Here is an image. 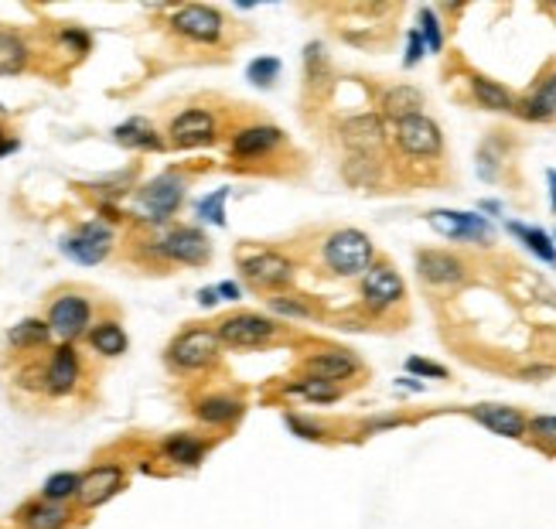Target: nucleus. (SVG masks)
I'll list each match as a JSON object with an SVG mask.
<instances>
[{"label":"nucleus","mask_w":556,"mask_h":529,"mask_svg":"<svg viewBox=\"0 0 556 529\" xmlns=\"http://www.w3.org/2000/svg\"><path fill=\"white\" fill-rule=\"evenodd\" d=\"M321 263L331 277H365L376 267V243L362 229H331L321 239Z\"/></svg>","instance_id":"f257e3e1"},{"label":"nucleus","mask_w":556,"mask_h":529,"mask_svg":"<svg viewBox=\"0 0 556 529\" xmlns=\"http://www.w3.org/2000/svg\"><path fill=\"white\" fill-rule=\"evenodd\" d=\"M406 284L389 260H376V267L359 280V308L372 321H386L403 308Z\"/></svg>","instance_id":"f03ea898"},{"label":"nucleus","mask_w":556,"mask_h":529,"mask_svg":"<svg viewBox=\"0 0 556 529\" xmlns=\"http://www.w3.org/2000/svg\"><path fill=\"white\" fill-rule=\"evenodd\" d=\"M222 352V338L209 325H192L185 332H178L168 345V366L178 369V373H202L219 362Z\"/></svg>","instance_id":"7ed1b4c3"},{"label":"nucleus","mask_w":556,"mask_h":529,"mask_svg":"<svg viewBox=\"0 0 556 529\" xmlns=\"http://www.w3.org/2000/svg\"><path fill=\"white\" fill-rule=\"evenodd\" d=\"M215 332H219L226 349H267V345H273L284 335V328H280V321H273L270 314L232 311L215 325Z\"/></svg>","instance_id":"20e7f679"},{"label":"nucleus","mask_w":556,"mask_h":529,"mask_svg":"<svg viewBox=\"0 0 556 529\" xmlns=\"http://www.w3.org/2000/svg\"><path fill=\"white\" fill-rule=\"evenodd\" d=\"M239 274H243L246 284L260 294H280L294 284V260L284 256L280 250H253V253H239Z\"/></svg>","instance_id":"39448f33"},{"label":"nucleus","mask_w":556,"mask_h":529,"mask_svg":"<svg viewBox=\"0 0 556 529\" xmlns=\"http://www.w3.org/2000/svg\"><path fill=\"white\" fill-rule=\"evenodd\" d=\"M393 144L396 151H400L406 161H420V164H430V161H441L444 157V134L441 127H437L430 117H410V120H400L393 127Z\"/></svg>","instance_id":"423d86ee"},{"label":"nucleus","mask_w":556,"mask_h":529,"mask_svg":"<svg viewBox=\"0 0 556 529\" xmlns=\"http://www.w3.org/2000/svg\"><path fill=\"white\" fill-rule=\"evenodd\" d=\"M89 321H93V301L79 291H62L48 304V328L62 345H72L76 338L89 335Z\"/></svg>","instance_id":"0eeeda50"},{"label":"nucleus","mask_w":556,"mask_h":529,"mask_svg":"<svg viewBox=\"0 0 556 529\" xmlns=\"http://www.w3.org/2000/svg\"><path fill=\"white\" fill-rule=\"evenodd\" d=\"M171 31L178 38L192 41V45H219L226 38V18H222L219 7H205V4H188L178 7L171 14Z\"/></svg>","instance_id":"6e6552de"},{"label":"nucleus","mask_w":556,"mask_h":529,"mask_svg":"<svg viewBox=\"0 0 556 529\" xmlns=\"http://www.w3.org/2000/svg\"><path fill=\"white\" fill-rule=\"evenodd\" d=\"M154 253L168 263H181V267H202V263L212 260V243L202 229L174 226L154 243Z\"/></svg>","instance_id":"1a4fd4ad"},{"label":"nucleus","mask_w":556,"mask_h":529,"mask_svg":"<svg viewBox=\"0 0 556 529\" xmlns=\"http://www.w3.org/2000/svg\"><path fill=\"white\" fill-rule=\"evenodd\" d=\"M185 188H188L185 178L174 175V171H164V175L151 178L137 192L140 212L151 222H168L181 209V202H185Z\"/></svg>","instance_id":"9d476101"},{"label":"nucleus","mask_w":556,"mask_h":529,"mask_svg":"<svg viewBox=\"0 0 556 529\" xmlns=\"http://www.w3.org/2000/svg\"><path fill=\"white\" fill-rule=\"evenodd\" d=\"M113 250V229L106 226V222H82L76 233H69L62 239V253L69 256V260L82 263V267H96V263H103L106 256Z\"/></svg>","instance_id":"9b49d317"},{"label":"nucleus","mask_w":556,"mask_h":529,"mask_svg":"<svg viewBox=\"0 0 556 529\" xmlns=\"http://www.w3.org/2000/svg\"><path fill=\"white\" fill-rule=\"evenodd\" d=\"M362 359L348 349H318L311 352L301 362V373L307 379H318V383H331V386H342L348 379L362 376Z\"/></svg>","instance_id":"f8f14e48"},{"label":"nucleus","mask_w":556,"mask_h":529,"mask_svg":"<svg viewBox=\"0 0 556 529\" xmlns=\"http://www.w3.org/2000/svg\"><path fill=\"white\" fill-rule=\"evenodd\" d=\"M417 277L434 291H451V287H461L468 280V263L451 250H420Z\"/></svg>","instance_id":"ddd939ff"},{"label":"nucleus","mask_w":556,"mask_h":529,"mask_svg":"<svg viewBox=\"0 0 556 529\" xmlns=\"http://www.w3.org/2000/svg\"><path fill=\"white\" fill-rule=\"evenodd\" d=\"M287 147V134L273 123H250V127L232 134L229 151L239 161H267V157L280 154Z\"/></svg>","instance_id":"4468645a"},{"label":"nucleus","mask_w":556,"mask_h":529,"mask_svg":"<svg viewBox=\"0 0 556 529\" xmlns=\"http://www.w3.org/2000/svg\"><path fill=\"white\" fill-rule=\"evenodd\" d=\"M123 482H127V471H123V465H116V461H103V465H93L89 471H82L76 502H79L82 509L106 506V502H110L113 495L123 489Z\"/></svg>","instance_id":"2eb2a0df"},{"label":"nucleus","mask_w":556,"mask_h":529,"mask_svg":"<svg viewBox=\"0 0 556 529\" xmlns=\"http://www.w3.org/2000/svg\"><path fill=\"white\" fill-rule=\"evenodd\" d=\"M427 222L434 233H441L444 239H454V243H488L492 239V222L475 216V212L434 209Z\"/></svg>","instance_id":"dca6fc26"},{"label":"nucleus","mask_w":556,"mask_h":529,"mask_svg":"<svg viewBox=\"0 0 556 529\" xmlns=\"http://www.w3.org/2000/svg\"><path fill=\"white\" fill-rule=\"evenodd\" d=\"M468 417L481 424L485 431L509 437V441H522L529 434V417L516 407H505V403H478L468 410Z\"/></svg>","instance_id":"f3484780"},{"label":"nucleus","mask_w":556,"mask_h":529,"mask_svg":"<svg viewBox=\"0 0 556 529\" xmlns=\"http://www.w3.org/2000/svg\"><path fill=\"white\" fill-rule=\"evenodd\" d=\"M342 140L348 147V154H365V157H379L386 151V130L383 120L376 113H359V117H348L342 123Z\"/></svg>","instance_id":"a211bd4d"},{"label":"nucleus","mask_w":556,"mask_h":529,"mask_svg":"<svg viewBox=\"0 0 556 529\" xmlns=\"http://www.w3.org/2000/svg\"><path fill=\"white\" fill-rule=\"evenodd\" d=\"M82 379V359L76 352V345H58L52 352V359L45 362V386L48 396H69L76 393Z\"/></svg>","instance_id":"6ab92c4d"},{"label":"nucleus","mask_w":556,"mask_h":529,"mask_svg":"<svg viewBox=\"0 0 556 529\" xmlns=\"http://www.w3.org/2000/svg\"><path fill=\"white\" fill-rule=\"evenodd\" d=\"M168 137L178 147L212 144V140H215V117L209 110H198V106H192V110H181L178 117L171 120Z\"/></svg>","instance_id":"aec40b11"},{"label":"nucleus","mask_w":556,"mask_h":529,"mask_svg":"<svg viewBox=\"0 0 556 529\" xmlns=\"http://www.w3.org/2000/svg\"><path fill=\"white\" fill-rule=\"evenodd\" d=\"M246 403L236 400V396L229 393H205L195 400V417L202 420V424L209 427H232L239 424V417H243Z\"/></svg>","instance_id":"412c9836"},{"label":"nucleus","mask_w":556,"mask_h":529,"mask_svg":"<svg viewBox=\"0 0 556 529\" xmlns=\"http://www.w3.org/2000/svg\"><path fill=\"white\" fill-rule=\"evenodd\" d=\"M516 117L529 120V123H550V120H556V69L546 72V76L536 82V89L526 99H519Z\"/></svg>","instance_id":"4be33fe9"},{"label":"nucleus","mask_w":556,"mask_h":529,"mask_svg":"<svg viewBox=\"0 0 556 529\" xmlns=\"http://www.w3.org/2000/svg\"><path fill=\"white\" fill-rule=\"evenodd\" d=\"M379 110L383 117H389L393 123L420 117L423 110V93L417 86H406V82H396V86L383 89V99H379Z\"/></svg>","instance_id":"5701e85b"},{"label":"nucleus","mask_w":556,"mask_h":529,"mask_svg":"<svg viewBox=\"0 0 556 529\" xmlns=\"http://www.w3.org/2000/svg\"><path fill=\"white\" fill-rule=\"evenodd\" d=\"M471 99L488 113H516L519 110V99L502 86V82L488 79V76H471L468 79Z\"/></svg>","instance_id":"b1692460"},{"label":"nucleus","mask_w":556,"mask_h":529,"mask_svg":"<svg viewBox=\"0 0 556 529\" xmlns=\"http://www.w3.org/2000/svg\"><path fill=\"white\" fill-rule=\"evenodd\" d=\"M72 519V509L69 502H48V499H38V502H28V506L21 509V526L24 529H65Z\"/></svg>","instance_id":"393cba45"},{"label":"nucleus","mask_w":556,"mask_h":529,"mask_svg":"<svg viewBox=\"0 0 556 529\" xmlns=\"http://www.w3.org/2000/svg\"><path fill=\"white\" fill-rule=\"evenodd\" d=\"M161 448L174 461V465L195 468V465H202V458H205V451H209V444H205L202 437H195V434H171V437H164Z\"/></svg>","instance_id":"a878e982"},{"label":"nucleus","mask_w":556,"mask_h":529,"mask_svg":"<svg viewBox=\"0 0 556 529\" xmlns=\"http://www.w3.org/2000/svg\"><path fill=\"white\" fill-rule=\"evenodd\" d=\"M31 62V48L24 45L18 31L0 28V76H21Z\"/></svg>","instance_id":"bb28decb"},{"label":"nucleus","mask_w":556,"mask_h":529,"mask_svg":"<svg viewBox=\"0 0 556 529\" xmlns=\"http://www.w3.org/2000/svg\"><path fill=\"white\" fill-rule=\"evenodd\" d=\"M48 338H52V328H48V321L41 318H24L18 325L7 332V345L18 352H35V349H45Z\"/></svg>","instance_id":"cd10ccee"},{"label":"nucleus","mask_w":556,"mask_h":529,"mask_svg":"<svg viewBox=\"0 0 556 529\" xmlns=\"http://www.w3.org/2000/svg\"><path fill=\"white\" fill-rule=\"evenodd\" d=\"M89 345L103 355V359H116V355L127 352V332H123L120 321H99V325L89 328Z\"/></svg>","instance_id":"c85d7f7f"},{"label":"nucleus","mask_w":556,"mask_h":529,"mask_svg":"<svg viewBox=\"0 0 556 529\" xmlns=\"http://www.w3.org/2000/svg\"><path fill=\"white\" fill-rule=\"evenodd\" d=\"M113 137H116V144L137 147V151H161V147H164V140L157 137V130L147 120H140V117L120 123V127L113 130Z\"/></svg>","instance_id":"c756f323"},{"label":"nucleus","mask_w":556,"mask_h":529,"mask_svg":"<svg viewBox=\"0 0 556 529\" xmlns=\"http://www.w3.org/2000/svg\"><path fill=\"white\" fill-rule=\"evenodd\" d=\"M270 314H280V318H290V321H307V318H321V308L314 301H307V297H297V294H273L267 301Z\"/></svg>","instance_id":"7c9ffc66"},{"label":"nucleus","mask_w":556,"mask_h":529,"mask_svg":"<svg viewBox=\"0 0 556 529\" xmlns=\"http://www.w3.org/2000/svg\"><path fill=\"white\" fill-rule=\"evenodd\" d=\"M509 233L522 239V243L533 250L539 260H546V263H556V246H553V239L543 233V229H533V226H519V222H509Z\"/></svg>","instance_id":"2f4dec72"},{"label":"nucleus","mask_w":556,"mask_h":529,"mask_svg":"<svg viewBox=\"0 0 556 529\" xmlns=\"http://www.w3.org/2000/svg\"><path fill=\"white\" fill-rule=\"evenodd\" d=\"M79 478L82 475H76V471H58V475H52L45 485H41V499H48V502L76 499V495H79Z\"/></svg>","instance_id":"473e14b6"},{"label":"nucleus","mask_w":556,"mask_h":529,"mask_svg":"<svg viewBox=\"0 0 556 529\" xmlns=\"http://www.w3.org/2000/svg\"><path fill=\"white\" fill-rule=\"evenodd\" d=\"M529 441L536 444L543 454H550V458H556V413H550V417H529Z\"/></svg>","instance_id":"72a5a7b5"},{"label":"nucleus","mask_w":556,"mask_h":529,"mask_svg":"<svg viewBox=\"0 0 556 529\" xmlns=\"http://www.w3.org/2000/svg\"><path fill=\"white\" fill-rule=\"evenodd\" d=\"M420 38H423V45H427L430 52H441V48H444L441 21H437V14L430 11V7H423V11H420Z\"/></svg>","instance_id":"f704fd0d"},{"label":"nucleus","mask_w":556,"mask_h":529,"mask_svg":"<svg viewBox=\"0 0 556 529\" xmlns=\"http://www.w3.org/2000/svg\"><path fill=\"white\" fill-rule=\"evenodd\" d=\"M246 76H250V82H256V86H273L280 76V62L273 59V55H263V59H256L250 69H246Z\"/></svg>","instance_id":"c9c22d12"},{"label":"nucleus","mask_w":556,"mask_h":529,"mask_svg":"<svg viewBox=\"0 0 556 529\" xmlns=\"http://www.w3.org/2000/svg\"><path fill=\"white\" fill-rule=\"evenodd\" d=\"M287 427L294 431L297 437H304V441H321L325 437V427L321 424H314V420H304V417H297V413H287Z\"/></svg>","instance_id":"e433bc0d"},{"label":"nucleus","mask_w":556,"mask_h":529,"mask_svg":"<svg viewBox=\"0 0 556 529\" xmlns=\"http://www.w3.org/2000/svg\"><path fill=\"white\" fill-rule=\"evenodd\" d=\"M226 195H229L226 188H219V192H215L212 198H205V202L198 205V216L215 222V226H222V222H226V212H222V202H226Z\"/></svg>","instance_id":"4c0bfd02"},{"label":"nucleus","mask_w":556,"mask_h":529,"mask_svg":"<svg viewBox=\"0 0 556 529\" xmlns=\"http://www.w3.org/2000/svg\"><path fill=\"white\" fill-rule=\"evenodd\" d=\"M406 369H410V373H417V376H427V379H447V376H451L444 366H437V362H427V359H417V355L406 362Z\"/></svg>","instance_id":"58836bf2"},{"label":"nucleus","mask_w":556,"mask_h":529,"mask_svg":"<svg viewBox=\"0 0 556 529\" xmlns=\"http://www.w3.org/2000/svg\"><path fill=\"white\" fill-rule=\"evenodd\" d=\"M62 45L76 48V55H86L93 41H89V35L82 28H62Z\"/></svg>","instance_id":"ea45409f"},{"label":"nucleus","mask_w":556,"mask_h":529,"mask_svg":"<svg viewBox=\"0 0 556 529\" xmlns=\"http://www.w3.org/2000/svg\"><path fill=\"white\" fill-rule=\"evenodd\" d=\"M423 38H420V31H410V45H406V69H413L420 59H423Z\"/></svg>","instance_id":"a19ab883"},{"label":"nucleus","mask_w":556,"mask_h":529,"mask_svg":"<svg viewBox=\"0 0 556 529\" xmlns=\"http://www.w3.org/2000/svg\"><path fill=\"white\" fill-rule=\"evenodd\" d=\"M0 117H4V106H0ZM14 147H18V140H11L4 134V127H0V154H11Z\"/></svg>","instance_id":"79ce46f5"},{"label":"nucleus","mask_w":556,"mask_h":529,"mask_svg":"<svg viewBox=\"0 0 556 529\" xmlns=\"http://www.w3.org/2000/svg\"><path fill=\"white\" fill-rule=\"evenodd\" d=\"M215 291H219L222 297H229V301H236V297H239V287L236 284H219Z\"/></svg>","instance_id":"37998d69"},{"label":"nucleus","mask_w":556,"mask_h":529,"mask_svg":"<svg viewBox=\"0 0 556 529\" xmlns=\"http://www.w3.org/2000/svg\"><path fill=\"white\" fill-rule=\"evenodd\" d=\"M215 297H219V291H212V287H209V291H198V304H205V308H212Z\"/></svg>","instance_id":"c03bdc74"},{"label":"nucleus","mask_w":556,"mask_h":529,"mask_svg":"<svg viewBox=\"0 0 556 529\" xmlns=\"http://www.w3.org/2000/svg\"><path fill=\"white\" fill-rule=\"evenodd\" d=\"M550 192H553V212H556V171H550Z\"/></svg>","instance_id":"a18cd8bd"}]
</instances>
